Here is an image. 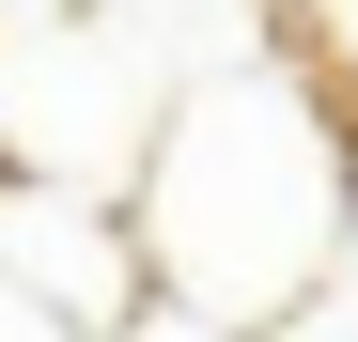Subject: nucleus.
<instances>
[{"instance_id":"nucleus-5","label":"nucleus","mask_w":358,"mask_h":342,"mask_svg":"<svg viewBox=\"0 0 358 342\" xmlns=\"http://www.w3.org/2000/svg\"><path fill=\"white\" fill-rule=\"evenodd\" d=\"M0 342H78V327H63V311H31L16 280H0Z\"/></svg>"},{"instance_id":"nucleus-3","label":"nucleus","mask_w":358,"mask_h":342,"mask_svg":"<svg viewBox=\"0 0 358 342\" xmlns=\"http://www.w3.org/2000/svg\"><path fill=\"white\" fill-rule=\"evenodd\" d=\"M0 280L94 342V327L141 311V234H125L109 187H31V171H0Z\"/></svg>"},{"instance_id":"nucleus-2","label":"nucleus","mask_w":358,"mask_h":342,"mask_svg":"<svg viewBox=\"0 0 358 342\" xmlns=\"http://www.w3.org/2000/svg\"><path fill=\"white\" fill-rule=\"evenodd\" d=\"M156 109H171V47L141 16H109V0H16L0 16V171L125 202Z\"/></svg>"},{"instance_id":"nucleus-4","label":"nucleus","mask_w":358,"mask_h":342,"mask_svg":"<svg viewBox=\"0 0 358 342\" xmlns=\"http://www.w3.org/2000/svg\"><path fill=\"white\" fill-rule=\"evenodd\" d=\"M280 31H296V47H312V63H327V78L358 94V0H296V16H280Z\"/></svg>"},{"instance_id":"nucleus-1","label":"nucleus","mask_w":358,"mask_h":342,"mask_svg":"<svg viewBox=\"0 0 358 342\" xmlns=\"http://www.w3.org/2000/svg\"><path fill=\"white\" fill-rule=\"evenodd\" d=\"M125 234H141V296L203 327H296L358 234V94L296 31L187 63L125 171Z\"/></svg>"}]
</instances>
